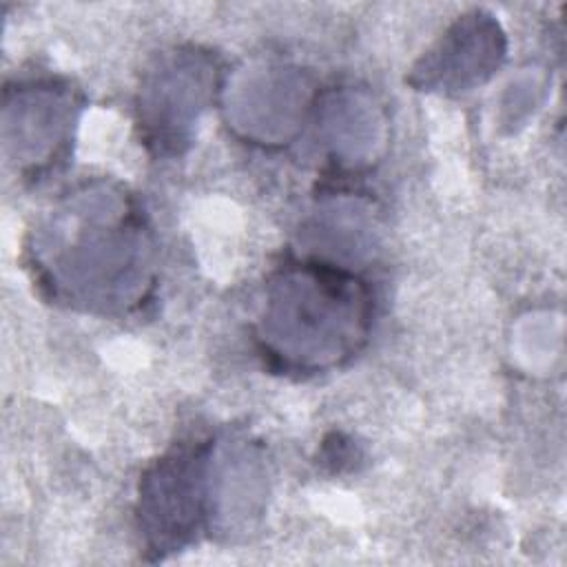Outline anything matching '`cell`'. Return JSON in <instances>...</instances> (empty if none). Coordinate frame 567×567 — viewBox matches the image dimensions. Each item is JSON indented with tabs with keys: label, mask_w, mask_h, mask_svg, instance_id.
<instances>
[{
	"label": "cell",
	"mask_w": 567,
	"mask_h": 567,
	"mask_svg": "<svg viewBox=\"0 0 567 567\" xmlns=\"http://www.w3.org/2000/svg\"><path fill=\"white\" fill-rule=\"evenodd\" d=\"M33 261L55 297L109 312L142 297L151 277V241L120 193L86 188L38 228Z\"/></svg>",
	"instance_id": "6da1fadb"
},
{
	"label": "cell",
	"mask_w": 567,
	"mask_h": 567,
	"mask_svg": "<svg viewBox=\"0 0 567 567\" xmlns=\"http://www.w3.org/2000/svg\"><path fill=\"white\" fill-rule=\"evenodd\" d=\"M365 328L368 297L352 275L330 266H301L272 281L261 341L297 370H323L357 350Z\"/></svg>",
	"instance_id": "7a4b0ae2"
},
{
	"label": "cell",
	"mask_w": 567,
	"mask_h": 567,
	"mask_svg": "<svg viewBox=\"0 0 567 567\" xmlns=\"http://www.w3.org/2000/svg\"><path fill=\"white\" fill-rule=\"evenodd\" d=\"M208 443L179 447L155 463L140 487V527L159 556L184 547L213 518Z\"/></svg>",
	"instance_id": "3957f363"
},
{
	"label": "cell",
	"mask_w": 567,
	"mask_h": 567,
	"mask_svg": "<svg viewBox=\"0 0 567 567\" xmlns=\"http://www.w3.org/2000/svg\"><path fill=\"white\" fill-rule=\"evenodd\" d=\"M215 73L197 53H177L148 73L140 93V122L157 148L179 151L206 109Z\"/></svg>",
	"instance_id": "277c9868"
},
{
	"label": "cell",
	"mask_w": 567,
	"mask_h": 567,
	"mask_svg": "<svg viewBox=\"0 0 567 567\" xmlns=\"http://www.w3.org/2000/svg\"><path fill=\"white\" fill-rule=\"evenodd\" d=\"M503 51V33L489 16H465L421 60L414 82L427 89L467 91L492 75Z\"/></svg>",
	"instance_id": "5b68a950"
},
{
	"label": "cell",
	"mask_w": 567,
	"mask_h": 567,
	"mask_svg": "<svg viewBox=\"0 0 567 567\" xmlns=\"http://www.w3.org/2000/svg\"><path fill=\"white\" fill-rule=\"evenodd\" d=\"M73 100L51 84L20 86L7 93L4 146L16 162L38 164L55 153L69 133Z\"/></svg>",
	"instance_id": "8992f818"
}]
</instances>
